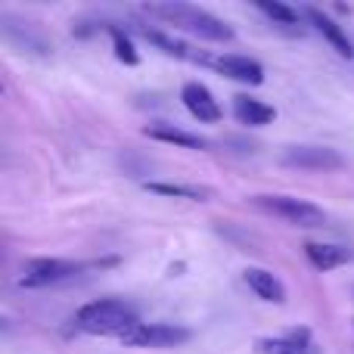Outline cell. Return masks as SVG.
Wrapping results in <instances>:
<instances>
[{
	"mask_svg": "<svg viewBox=\"0 0 354 354\" xmlns=\"http://www.w3.org/2000/svg\"><path fill=\"white\" fill-rule=\"evenodd\" d=\"M137 324H140L137 311L118 299L91 301V305H84L78 311V317H75V326H78L81 333H87V336H118L122 339L124 333H131Z\"/></svg>",
	"mask_w": 354,
	"mask_h": 354,
	"instance_id": "cell-1",
	"label": "cell"
},
{
	"mask_svg": "<svg viewBox=\"0 0 354 354\" xmlns=\"http://www.w3.org/2000/svg\"><path fill=\"white\" fill-rule=\"evenodd\" d=\"M147 12L165 19L174 28H183V31H189V35L202 37V41H218V44L233 41L230 25L221 22L218 16H212V12L199 10V6H193V3H153V6H147Z\"/></svg>",
	"mask_w": 354,
	"mask_h": 354,
	"instance_id": "cell-2",
	"label": "cell"
},
{
	"mask_svg": "<svg viewBox=\"0 0 354 354\" xmlns=\"http://www.w3.org/2000/svg\"><path fill=\"white\" fill-rule=\"evenodd\" d=\"M258 208L264 212L277 214V218L289 221L292 227H324L326 224V212L317 208L314 202H305V199H295V196H258L255 199Z\"/></svg>",
	"mask_w": 354,
	"mask_h": 354,
	"instance_id": "cell-3",
	"label": "cell"
},
{
	"mask_svg": "<svg viewBox=\"0 0 354 354\" xmlns=\"http://www.w3.org/2000/svg\"><path fill=\"white\" fill-rule=\"evenodd\" d=\"M189 339L187 326L174 324H137L131 333H124L122 342L131 348H174Z\"/></svg>",
	"mask_w": 354,
	"mask_h": 354,
	"instance_id": "cell-4",
	"label": "cell"
},
{
	"mask_svg": "<svg viewBox=\"0 0 354 354\" xmlns=\"http://www.w3.org/2000/svg\"><path fill=\"white\" fill-rule=\"evenodd\" d=\"M81 270L78 261H66V258H35L22 268L19 274V286H50V283H62Z\"/></svg>",
	"mask_w": 354,
	"mask_h": 354,
	"instance_id": "cell-5",
	"label": "cell"
},
{
	"mask_svg": "<svg viewBox=\"0 0 354 354\" xmlns=\"http://www.w3.org/2000/svg\"><path fill=\"white\" fill-rule=\"evenodd\" d=\"M283 165L299 171H339L345 159L330 147H289L283 153Z\"/></svg>",
	"mask_w": 354,
	"mask_h": 354,
	"instance_id": "cell-6",
	"label": "cell"
},
{
	"mask_svg": "<svg viewBox=\"0 0 354 354\" xmlns=\"http://www.w3.org/2000/svg\"><path fill=\"white\" fill-rule=\"evenodd\" d=\"M180 100H183V106L189 109V115L199 118V122H205V124L221 122L218 100H214L212 91H208L205 84H199V81H187V84H183V91H180Z\"/></svg>",
	"mask_w": 354,
	"mask_h": 354,
	"instance_id": "cell-7",
	"label": "cell"
},
{
	"mask_svg": "<svg viewBox=\"0 0 354 354\" xmlns=\"http://www.w3.org/2000/svg\"><path fill=\"white\" fill-rule=\"evenodd\" d=\"M255 354H317L311 342V333L308 330H292L286 336H270V339H258Z\"/></svg>",
	"mask_w": 354,
	"mask_h": 354,
	"instance_id": "cell-8",
	"label": "cell"
},
{
	"mask_svg": "<svg viewBox=\"0 0 354 354\" xmlns=\"http://www.w3.org/2000/svg\"><path fill=\"white\" fill-rule=\"evenodd\" d=\"M218 72H224L227 78H233V81H243V84H261L264 81V68L258 66L255 59H249V56H221V59H214L212 62Z\"/></svg>",
	"mask_w": 354,
	"mask_h": 354,
	"instance_id": "cell-9",
	"label": "cell"
},
{
	"mask_svg": "<svg viewBox=\"0 0 354 354\" xmlns=\"http://www.w3.org/2000/svg\"><path fill=\"white\" fill-rule=\"evenodd\" d=\"M243 277L258 299L274 301V305H283V301H286V286L280 283L277 274H270V270H264V268H249Z\"/></svg>",
	"mask_w": 354,
	"mask_h": 354,
	"instance_id": "cell-10",
	"label": "cell"
},
{
	"mask_svg": "<svg viewBox=\"0 0 354 354\" xmlns=\"http://www.w3.org/2000/svg\"><path fill=\"white\" fill-rule=\"evenodd\" d=\"M305 16L311 19L314 28H317L320 35H324L326 41L333 44V47H336V53H339V56H348V59H351V56H354V44L348 41V35L342 31V25H336L330 16H324L320 10H305Z\"/></svg>",
	"mask_w": 354,
	"mask_h": 354,
	"instance_id": "cell-11",
	"label": "cell"
},
{
	"mask_svg": "<svg viewBox=\"0 0 354 354\" xmlns=\"http://www.w3.org/2000/svg\"><path fill=\"white\" fill-rule=\"evenodd\" d=\"M143 134L149 140H162V143H174V147H183V149H208V140L199 134H189V131H180V128H171V124H149Z\"/></svg>",
	"mask_w": 354,
	"mask_h": 354,
	"instance_id": "cell-12",
	"label": "cell"
},
{
	"mask_svg": "<svg viewBox=\"0 0 354 354\" xmlns=\"http://www.w3.org/2000/svg\"><path fill=\"white\" fill-rule=\"evenodd\" d=\"M305 255L317 270H333V268H339V264L351 261L348 249H342V245H330V243H308Z\"/></svg>",
	"mask_w": 354,
	"mask_h": 354,
	"instance_id": "cell-13",
	"label": "cell"
},
{
	"mask_svg": "<svg viewBox=\"0 0 354 354\" xmlns=\"http://www.w3.org/2000/svg\"><path fill=\"white\" fill-rule=\"evenodd\" d=\"M149 193L159 196H171V199H193V202H205L212 199V189L208 187H196V183H162V180H149L147 183Z\"/></svg>",
	"mask_w": 354,
	"mask_h": 354,
	"instance_id": "cell-14",
	"label": "cell"
},
{
	"mask_svg": "<svg viewBox=\"0 0 354 354\" xmlns=\"http://www.w3.org/2000/svg\"><path fill=\"white\" fill-rule=\"evenodd\" d=\"M233 112H236L239 122L252 124V128L274 122V109H270L268 103H261V100H252V97H236V103H233Z\"/></svg>",
	"mask_w": 354,
	"mask_h": 354,
	"instance_id": "cell-15",
	"label": "cell"
},
{
	"mask_svg": "<svg viewBox=\"0 0 354 354\" xmlns=\"http://www.w3.org/2000/svg\"><path fill=\"white\" fill-rule=\"evenodd\" d=\"M147 35V41H153L156 47H162L168 56H177V59H193V62H214V59H208L205 53H193V47L189 44H183V41H177V37H168V35H162V31H143Z\"/></svg>",
	"mask_w": 354,
	"mask_h": 354,
	"instance_id": "cell-16",
	"label": "cell"
},
{
	"mask_svg": "<svg viewBox=\"0 0 354 354\" xmlns=\"http://www.w3.org/2000/svg\"><path fill=\"white\" fill-rule=\"evenodd\" d=\"M255 6L264 12V16H270L274 22H280V25H299V10L280 3V0H258Z\"/></svg>",
	"mask_w": 354,
	"mask_h": 354,
	"instance_id": "cell-17",
	"label": "cell"
},
{
	"mask_svg": "<svg viewBox=\"0 0 354 354\" xmlns=\"http://www.w3.org/2000/svg\"><path fill=\"white\" fill-rule=\"evenodd\" d=\"M112 47H115V56L124 62V66H137L140 56H137V47L122 28H112Z\"/></svg>",
	"mask_w": 354,
	"mask_h": 354,
	"instance_id": "cell-18",
	"label": "cell"
}]
</instances>
